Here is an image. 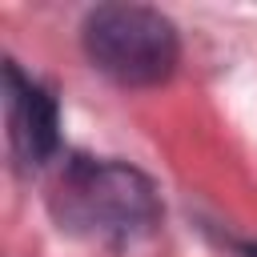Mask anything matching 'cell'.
Returning a JSON list of instances; mask_svg holds the SVG:
<instances>
[{"mask_svg": "<svg viewBox=\"0 0 257 257\" xmlns=\"http://www.w3.org/2000/svg\"><path fill=\"white\" fill-rule=\"evenodd\" d=\"M84 52L116 84H157L177 68V32L153 8L104 4L84 20Z\"/></svg>", "mask_w": 257, "mask_h": 257, "instance_id": "cell-2", "label": "cell"}, {"mask_svg": "<svg viewBox=\"0 0 257 257\" xmlns=\"http://www.w3.org/2000/svg\"><path fill=\"white\" fill-rule=\"evenodd\" d=\"M56 217L96 241H133L161 217L153 185L116 161H76L52 193Z\"/></svg>", "mask_w": 257, "mask_h": 257, "instance_id": "cell-1", "label": "cell"}, {"mask_svg": "<svg viewBox=\"0 0 257 257\" xmlns=\"http://www.w3.org/2000/svg\"><path fill=\"white\" fill-rule=\"evenodd\" d=\"M4 76H8V137H12V153H16L20 165L36 169L56 153V141H60L56 104L40 84L24 80L12 64L4 68Z\"/></svg>", "mask_w": 257, "mask_h": 257, "instance_id": "cell-3", "label": "cell"}]
</instances>
